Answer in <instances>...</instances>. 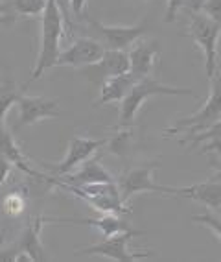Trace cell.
Returning <instances> with one entry per match:
<instances>
[{"label": "cell", "instance_id": "obj_6", "mask_svg": "<svg viewBox=\"0 0 221 262\" xmlns=\"http://www.w3.org/2000/svg\"><path fill=\"white\" fill-rule=\"evenodd\" d=\"M142 234V231H133L127 229L122 233H116L113 236H107L102 242L92 244L89 248H83L78 251V255H98V257H105L111 258V260L116 262H135V260H142V258H150L153 257L151 251H131L127 248V244L133 236H138Z\"/></svg>", "mask_w": 221, "mask_h": 262}, {"label": "cell", "instance_id": "obj_10", "mask_svg": "<svg viewBox=\"0 0 221 262\" xmlns=\"http://www.w3.org/2000/svg\"><path fill=\"white\" fill-rule=\"evenodd\" d=\"M105 47L94 37H80L72 42L66 50L59 52L57 65L72 67V69H83V67L94 65L102 59Z\"/></svg>", "mask_w": 221, "mask_h": 262}, {"label": "cell", "instance_id": "obj_15", "mask_svg": "<svg viewBox=\"0 0 221 262\" xmlns=\"http://www.w3.org/2000/svg\"><path fill=\"white\" fill-rule=\"evenodd\" d=\"M159 41H140L137 42L131 50L127 52L129 54V63H131V72L133 76H137L138 80L146 78L151 74V69H153V63H155V56L159 54Z\"/></svg>", "mask_w": 221, "mask_h": 262}, {"label": "cell", "instance_id": "obj_7", "mask_svg": "<svg viewBox=\"0 0 221 262\" xmlns=\"http://www.w3.org/2000/svg\"><path fill=\"white\" fill-rule=\"evenodd\" d=\"M159 166L157 161L138 164L135 168L127 170L122 178L118 179V188L122 194V200L127 202L131 196L140 194V192H155V194H174V187H164L157 185L153 179V170Z\"/></svg>", "mask_w": 221, "mask_h": 262}, {"label": "cell", "instance_id": "obj_4", "mask_svg": "<svg viewBox=\"0 0 221 262\" xmlns=\"http://www.w3.org/2000/svg\"><path fill=\"white\" fill-rule=\"evenodd\" d=\"M221 118V74L216 72L214 78H210V94L205 100L203 107L190 117L177 120L171 127L166 129L168 135H177L183 131H188V135H195L199 131L208 129Z\"/></svg>", "mask_w": 221, "mask_h": 262}, {"label": "cell", "instance_id": "obj_30", "mask_svg": "<svg viewBox=\"0 0 221 262\" xmlns=\"http://www.w3.org/2000/svg\"><path fill=\"white\" fill-rule=\"evenodd\" d=\"M208 179H212V181H221V163L216 164V172L212 173Z\"/></svg>", "mask_w": 221, "mask_h": 262}, {"label": "cell", "instance_id": "obj_20", "mask_svg": "<svg viewBox=\"0 0 221 262\" xmlns=\"http://www.w3.org/2000/svg\"><path fill=\"white\" fill-rule=\"evenodd\" d=\"M46 0H8L0 4L2 20H13L17 17H35L44 11Z\"/></svg>", "mask_w": 221, "mask_h": 262}, {"label": "cell", "instance_id": "obj_16", "mask_svg": "<svg viewBox=\"0 0 221 262\" xmlns=\"http://www.w3.org/2000/svg\"><path fill=\"white\" fill-rule=\"evenodd\" d=\"M63 178H65V179H61L63 183H66V185H76V187L90 185V183H116L113 176L104 168V164L100 163L98 159H87L85 163L80 164V170H78V172L66 173Z\"/></svg>", "mask_w": 221, "mask_h": 262}, {"label": "cell", "instance_id": "obj_26", "mask_svg": "<svg viewBox=\"0 0 221 262\" xmlns=\"http://www.w3.org/2000/svg\"><path fill=\"white\" fill-rule=\"evenodd\" d=\"M201 13L221 24V0H203Z\"/></svg>", "mask_w": 221, "mask_h": 262}, {"label": "cell", "instance_id": "obj_14", "mask_svg": "<svg viewBox=\"0 0 221 262\" xmlns=\"http://www.w3.org/2000/svg\"><path fill=\"white\" fill-rule=\"evenodd\" d=\"M174 194L181 198H188L193 202H199L207 209H214L216 212L221 211V181H212L207 179L203 183H195V185H190V187L183 188H175Z\"/></svg>", "mask_w": 221, "mask_h": 262}, {"label": "cell", "instance_id": "obj_9", "mask_svg": "<svg viewBox=\"0 0 221 262\" xmlns=\"http://www.w3.org/2000/svg\"><path fill=\"white\" fill-rule=\"evenodd\" d=\"M89 26L94 30L96 39L109 50H127L148 32V23L135 26H105L98 20L89 19Z\"/></svg>", "mask_w": 221, "mask_h": 262}, {"label": "cell", "instance_id": "obj_28", "mask_svg": "<svg viewBox=\"0 0 221 262\" xmlns=\"http://www.w3.org/2000/svg\"><path fill=\"white\" fill-rule=\"evenodd\" d=\"M85 4H87V0H70V10L76 17H81V11L85 10Z\"/></svg>", "mask_w": 221, "mask_h": 262}, {"label": "cell", "instance_id": "obj_17", "mask_svg": "<svg viewBox=\"0 0 221 262\" xmlns=\"http://www.w3.org/2000/svg\"><path fill=\"white\" fill-rule=\"evenodd\" d=\"M0 154L4 155L6 159L10 161L13 166H17V168H19L22 173L30 176V178L48 179V176L37 172V170H35L32 164H30V161L24 157L22 150H20L19 146H17V142H15L13 135H11L10 131L6 129V127H2V129H0Z\"/></svg>", "mask_w": 221, "mask_h": 262}, {"label": "cell", "instance_id": "obj_18", "mask_svg": "<svg viewBox=\"0 0 221 262\" xmlns=\"http://www.w3.org/2000/svg\"><path fill=\"white\" fill-rule=\"evenodd\" d=\"M137 81H138V78L133 76L131 72L113 76V78L105 80L104 83H102V91H100L98 105H105V103H111V102H122Z\"/></svg>", "mask_w": 221, "mask_h": 262}, {"label": "cell", "instance_id": "obj_3", "mask_svg": "<svg viewBox=\"0 0 221 262\" xmlns=\"http://www.w3.org/2000/svg\"><path fill=\"white\" fill-rule=\"evenodd\" d=\"M192 96V89H183V87H169V85L160 83V81L153 80L150 76L138 80L133 85L131 91L127 93L126 98L120 102V118H118V126L120 127H129L135 120V115L138 113V109L142 107V103L146 102L151 96Z\"/></svg>", "mask_w": 221, "mask_h": 262}, {"label": "cell", "instance_id": "obj_8", "mask_svg": "<svg viewBox=\"0 0 221 262\" xmlns=\"http://www.w3.org/2000/svg\"><path fill=\"white\" fill-rule=\"evenodd\" d=\"M109 142V139H90V137H72L68 150H66L65 159L61 163L56 164H44V168H48L54 176H66L70 173L76 166H80L87 159H90L100 148H104Z\"/></svg>", "mask_w": 221, "mask_h": 262}, {"label": "cell", "instance_id": "obj_5", "mask_svg": "<svg viewBox=\"0 0 221 262\" xmlns=\"http://www.w3.org/2000/svg\"><path fill=\"white\" fill-rule=\"evenodd\" d=\"M188 33L205 54V71L210 80L217 72V42L221 37V24L208 19L201 11H195L190 13Z\"/></svg>", "mask_w": 221, "mask_h": 262}, {"label": "cell", "instance_id": "obj_29", "mask_svg": "<svg viewBox=\"0 0 221 262\" xmlns=\"http://www.w3.org/2000/svg\"><path fill=\"white\" fill-rule=\"evenodd\" d=\"M57 2V6L61 8V11H63V15H68V11H70V0H56Z\"/></svg>", "mask_w": 221, "mask_h": 262}, {"label": "cell", "instance_id": "obj_25", "mask_svg": "<svg viewBox=\"0 0 221 262\" xmlns=\"http://www.w3.org/2000/svg\"><path fill=\"white\" fill-rule=\"evenodd\" d=\"M192 220L205 225L208 229H212L221 238V214H217L216 211H210V209H208V211L201 212V214L192 216Z\"/></svg>", "mask_w": 221, "mask_h": 262}, {"label": "cell", "instance_id": "obj_22", "mask_svg": "<svg viewBox=\"0 0 221 262\" xmlns=\"http://www.w3.org/2000/svg\"><path fill=\"white\" fill-rule=\"evenodd\" d=\"M20 91L19 87L15 85V81L11 78L6 76L4 80L0 81V129L4 127V117L6 113L10 111L11 105L17 103V100L20 98Z\"/></svg>", "mask_w": 221, "mask_h": 262}, {"label": "cell", "instance_id": "obj_23", "mask_svg": "<svg viewBox=\"0 0 221 262\" xmlns=\"http://www.w3.org/2000/svg\"><path fill=\"white\" fill-rule=\"evenodd\" d=\"M203 0H168V8H166L164 20L166 23H174L175 17L179 11H188V13H195L201 11Z\"/></svg>", "mask_w": 221, "mask_h": 262}, {"label": "cell", "instance_id": "obj_1", "mask_svg": "<svg viewBox=\"0 0 221 262\" xmlns=\"http://www.w3.org/2000/svg\"><path fill=\"white\" fill-rule=\"evenodd\" d=\"M63 26H65V15L56 0H46L44 11L41 13V50L37 61L33 67L30 81L39 80L46 71L57 65V57L61 52Z\"/></svg>", "mask_w": 221, "mask_h": 262}, {"label": "cell", "instance_id": "obj_27", "mask_svg": "<svg viewBox=\"0 0 221 262\" xmlns=\"http://www.w3.org/2000/svg\"><path fill=\"white\" fill-rule=\"evenodd\" d=\"M10 173H11V163L0 154V185L6 183V179L10 178Z\"/></svg>", "mask_w": 221, "mask_h": 262}, {"label": "cell", "instance_id": "obj_12", "mask_svg": "<svg viewBox=\"0 0 221 262\" xmlns=\"http://www.w3.org/2000/svg\"><path fill=\"white\" fill-rule=\"evenodd\" d=\"M19 105V122L15 124L13 129L19 131L20 127L32 126L35 122L42 120V118H56L61 115L59 111V103L56 100H46L41 96H26L20 94V98L17 100Z\"/></svg>", "mask_w": 221, "mask_h": 262}, {"label": "cell", "instance_id": "obj_13", "mask_svg": "<svg viewBox=\"0 0 221 262\" xmlns=\"http://www.w3.org/2000/svg\"><path fill=\"white\" fill-rule=\"evenodd\" d=\"M46 222H52V218L37 216V218L28 220L22 234H20V238L15 242V246H17L20 251L19 260H32V262L46 260L44 246H42V240H41V229Z\"/></svg>", "mask_w": 221, "mask_h": 262}, {"label": "cell", "instance_id": "obj_2", "mask_svg": "<svg viewBox=\"0 0 221 262\" xmlns=\"http://www.w3.org/2000/svg\"><path fill=\"white\" fill-rule=\"evenodd\" d=\"M48 181L61 187L63 190L72 192L76 198H81L83 202H87L94 211L102 212V214H107V212L127 214L129 212L126 202L122 200L118 183H90V185L76 187V185H66L56 176H48Z\"/></svg>", "mask_w": 221, "mask_h": 262}, {"label": "cell", "instance_id": "obj_19", "mask_svg": "<svg viewBox=\"0 0 221 262\" xmlns=\"http://www.w3.org/2000/svg\"><path fill=\"white\" fill-rule=\"evenodd\" d=\"M54 222H65V224H83V225H92L96 229L102 233L104 238L107 236H113L116 233H122V231L131 229L129 225L126 224L124 220H120L116 214L113 212H107V214L100 216V218H52V224Z\"/></svg>", "mask_w": 221, "mask_h": 262}, {"label": "cell", "instance_id": "obj_11", "mask_svg": "<svg viewBox=\"0 0 221 262\" xmlns=\"http://www.w3.org/2000/svg\"><path fill=\"white\" fill-rule=\"evenodd\" d=\"M131 63H129V54L127 50H109L105 48L104 56L98 63L89 67H83V76L92 83H104L105 80L129 72Z\"/></svg>", "mask_w": 221, "mask_h": 262}, {"label": "cell", "instance_id": "obj_21", "mask_svg": "<svg viewBox=\"0 0 221 262\" xmlns=\"http://www.w3.org/2000/svg\"><path fill=\"white\" fill-rule=\"evenodd\" d=\"M181 142L183 144L184 142H192L193 148L198 144H201V142H208L203 151H221V118L214 126L208 127V129L199 131L195 135H186Z\"/></svg>", "mask_w": 221, "mask_h": 262}, {"label": "cell", "instance_id": "obj_24", "mask_svg": "<svg viewBox=\"0 0 221 262\" xmlns=\"http://www.w3.org/2000/svg\"><path fill=\"white\" fill-rule=\"evenodd\" d=\"M24 207H26V198H24L22 194H19V192H11V194L6 196V200L2 202L0 209L8 216H19V214H22Z\"/></svg>", "mask_w": 221, "mask_h": 262}]
</instances>
